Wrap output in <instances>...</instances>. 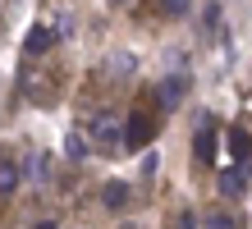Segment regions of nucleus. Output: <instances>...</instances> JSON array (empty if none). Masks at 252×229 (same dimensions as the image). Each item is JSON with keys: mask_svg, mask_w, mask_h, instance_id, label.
Here are the masks:
<instances>
[{"mask_svg": "<svg viewBox=\"0 0 252 229\" xmlns=\"http://www.w3.org/2000/svg\"><path fill=\"white\" fill-rule=\"evenodd\" d=\"M110 73H115V78H124V73H133V55H124V51H120V55L110 60Z\"/></svg>", "mask_w": 252, "mask_h": 229, "instance_id": "10", "label": "nucleus"}, {"mask_svg": "<svg viewBox=\"0 0 252 229\" xmlns=\"http://www.w3.org/2000/svg\"><path fill=\"white\" fill-rule=\"evenodd\" d=\"M92 133H96V142H101V147H120V124H115L110 115H106V119H96V129H92Z\"/></svg>", "mask_w": 252, "mask_h": 229, "instance_id": "6", "label": "nucleus"}, {"mask_svg": "<svg viewBox=\"0 0 252 229\" xmlns=\"http://www.w3.org/2000/svg\"><path fill=\"white\" fill-rule=\"evenodd\" d=\"M14 188H19V165H9V161H0V197H9Z\"/></svg>", "mask_w": 252, "mask_h": 229, "instance_id": "7", "label": "nucleus"}, {"mask_svg": "<svg viewBox=\"0 0 252 229\" xmlns=\"http://www.w3.org/2000/svg\"><path fill=\"white\" fill-rule=\"evenodd\" d=\"M32 229H55V225H51V220H41V225H32Z\"/></svg>", "mask_w": 252, "mask_h": 229, "instance_id": "15", "label": "nucleus"}, {"mask_svg": "<svg viewBox=\"0 0 252 229\" xmlns=\"http://www.w3.org/2000/svg\"><path fill=\"white\" fill-rule=\"evenodd\" d=\"M55 37H60V33H55V28H32L23 46H28V55H46L51 46H55Z\"/></svg>", "mask_w": 252, "mask_h": 229, "instance_id": "2", "label": "nucleus"}, {"mask_svg": "<svg viewBox=\"0 0 252 229\" xmlns=\"http://www.w3.org/2000/svg\"><path fill=\"white\" fill-rule=\"evenodd\" d=\"M115 5H124V0H115Z\"/></svg>", "mask_w": 252, "mask_h": 229, "instance_id": "16", "label": "nucleus"}, {"mask_svg": "<svg viewBox=\"0 0 252 229\" xmlns=\"http://www.w3.org/2000/svg\"><path fill=\"white\" fill-rule=\"evenodd\" d=\"M202 229H234V220L225 216V211H211V216H206V225Z\"/></svg>", "mask_w": 252, "mask_h": 229, "instance_id": "11", "label": "nucleus"}, {"mask_svg": "<svg viewBox=\"0 0 252 229\" xmlns=\"http://www.w3.org/2000/svg\"><path fill=\"white\" fill-rule=\"evenodd\" d=\"M160 5H165V9H170V14H184V9H188V5H192V0H160Z\"/></svg>", "mask_w": 252, "mask_h": 229, "instance_id": "13", "label": "nucleus"}, {"mask_svg": "<svg viewBox=\"0 0 252 229\" xmlns=\"http://www.w3.org/2000/svg\"><path fill=\"white\" fill-rule=\"evenodd\" d=\"M101 202H106V211H124L128 206V183H106V188H101Z\"/></svg>", "mask_w": 252, "mask_h": 229, "instance_id": "3", "label": "nucleus"}, {"mask_svg": "<svg viewBox=\"0 0 252 229\" xmlns=\"http://www.w3.org/2000/svg\"><path fill=\"white\" fill-rule=\"evenodd\" d=\"M192 151H197V161H206V165L216 161V133L206 129V124L197 129V142H192Z\"/></svg>", "mask_w": 252, "mask_h": 229, "instance_id": "5", "label": "nucleus"}, {"mask_svg": "<svg viewBox=\"0 0 252 229\" xmlns=\"http://www.w3.org/2000/svg\"><path fill=\"white\" fill-rule=\"evenodd\" d=\"M128 137H133V147H138V142H147V137H152V119H133V124H128Z\"/></svg>", "mask_w": 252, "mask_h": 229, "instance_id": "8", "label": "nucleus"}, {"mask_svg": "<svg viewBox=\"0 0 252 229\" xmlns=\"http://www.w3.org/2000/svg\"><path fill=\"white\" fill-rule=\"evenodd\" d=\"M156 97H160V110H174V105H179V97H184V78H165Z\"/></svg>", "mask_w": 252, "mask_h": 229, "instance_id": "4", "label": "nucleus"}, {"mask_svg": "<svg viewBox=\"0 0 252 229\" xmlns=\"http://www.w3.org/2000/svg\"><path fill=\"white\" fill-rule=\"evenodd\" d=\"M229 151H234L239 161L248 156V133H243V129H234V133H229Z\"/></svg>", "mask_w": 252, "mask_h": 229, "instance_id": "9", "label": "nucleus"}, {"mask_svg": "<svg viewBox=\"0 0 252 229\" xmlns=\"http://www.w3.org/2000/svg\"><path fill=\"white\" fill-rule=\"evenodd\" d=\"M179 229H197V220H192V211H184V216H179Z\"/></svg>", "mask_w": 252, "mask_h": 229, "instance_id": "14", "label": "nucleus"}, {"mask_svg": "<svg viewBox=\"0 0 252 229\" xmlns=\"http://www.w3.org/2000/svg\"><path fill=\"white\" fill-rule=\"evenodd\" d=\"M248 170L243 165H229V170H220V193L225 197H243V188H248V179H243Z\"/></svg>", "mask_w": 252, "mask_h": 229, "instance_id": "1", "label": "nucleus"}, {"mask_svg": "<svg viewBox=\"0 0 252 229\" xmlns=\"http://www.w3.org/2000/svg\"><path fill=\"white\" fill-rule=\"evenodd\" d=\"M64 147H69V156H73V161H78V156H87V142H83L78 133H69V142H64Z\"/></svg>", "mask_w": 252, "mask_h": 229, "instance_id": "12", "label": "nucleus"}]
</instances>
